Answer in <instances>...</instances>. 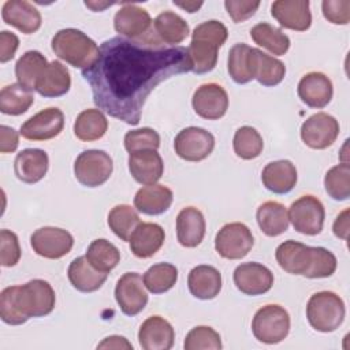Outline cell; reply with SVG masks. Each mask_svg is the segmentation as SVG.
Here are the masks:
<instances>
[{
    "mask_svg": "<svg viewBox=\"0 0 350 350\" xmlns=\"http://www.w3.org/2000/svg\"><path fill=\"white\" fill-rule=\"evenodd\" d=\"M185 46L148 45L112 37L100 46L97 62L82 71L98 109L127 124L137 126L149 94L171 77L191 71Z\"/></svg>",
    "mask_w": 350,
    "mask_h": 350,
    "instance_id": "1",
    "label": "cell"
},
{
    "mask_svg": "<svg viewBox=\"0 0 350 350\" xmlns=\"http://www.w3.org/2000/svg\"><path fill=\"white\" fill-rule=\"evenodd\" d=\"M56 304L52 286L33 279L22 286H10L0 293V317L5 324L21 325L31 317L49 314Z\"/></svg>",
    "mask_w": 350,
    "mask_h": 350,
    "instance_id": "2",
    "label": "cell"
},
{
    "mask_svg": "<svg viewBox=\"0 0 350 350\" xmlns=\"http://www.w3.org/2000/svg\"><path fill=\"white\" fill-rule=\"evenodd\" d=\"M228 30L219 21H205L197 25L191 33L187 48L194 74L211 72L217 63V52L227 41Z\"/></svg>",
    "mask_w": 350,
    "mask_h": 350,
    "instance_id": "3",
    "label": "cell"
},
{
    "mask_svg": "<svg viewBox=\"0 0 350 350\" xmlns=\"http://www.w3.org/2000/svg\"><path fill=\"white\" fill-rule=\"evenodd\" d=\"M55 55L82 71L89 70L100 56V48L97 44L78 29H62L59 30L51 42Z\"/></svg>",
    "mask_w": 350,
    "mask_h": 350,
    "instance_id": "4",
    "label": "cell"
},
{
    "mask_svg": "<svg viewBox=\"0 0 350 350\" xmlns=\"http://www.w3.org/2000/svg\"><path fill=\"white\" fill-rule=\"evenodd\" d=\"M346 314L343 299L334 291L314 293L306 304V319L312 328L319 332L338 329Z\"/></svg>",
    "mask_w": 350,
    "mask_h": 350,
    "instance_id": "5",
    "label": "cell"
},
{
    "mask_svg": "<svg viewBox=\"0 0 350 350\" xmlns=\"http://www.w3.org/2000/svg\"><path fill=\"white\" fill-rule=\"evenodd\" d=\"M116 33L127 40L139 41L148 45H161L153 33V21L149 12L131 3H124L113 16Z\"/></svg>",
    "mask_w": 350,
    "mask_h": 350,
    "instance_id": "6",
    "label": "cell"
},
{
    "mask_svg": "<svg viewBox=\"0 0 350 350\" xmlns=\"http://www.w3.org/2000/svg\"><path fill=\"white\" fill-rule=\"evenodd\" d=\"M252 332L261 343L276 345L284 340L290 332L288 312L276 304L260 308L252 320Z\"/></svg>",
    "mask_w": 350,
    "mask_h": 350,
    "instance_id": "7",
    "label": "cell"
},
{
    "mask_svg": "<svg viewBox=\"0 0 350 350\" xmlns=\"http://www.w3.org/2000/svg\"><path fill=\"white\" fill-rule=\"evenodd\" d=\"M112 157L98 149H89L79 153L74 161V175L86 187H98L112 175Z\"/></svg>",
    "mask_w": 350,
    "mask_h": 350,
    "instance_id": "8",
    "label": "cell"
},
{
    "mask_svg": "<svg viewBox=\"0 0 350 350\" xmlns=\"http://www.w3.org/2000/svg\"><path fill=\"white\" fill-rule=\"evenodd\" d=\"M288 212V220L295 231L304 235H317L321 232L325 219V209L323 202L310 194L295 200Z\"/></svg>",
    "mask_w": 350,
    "mask_h": 350,
    "instance_id": "9",
    "label": "cell"
},
{
    "mask_svg": "<svg viewBox=\"0 0 350 350\" xmlns=\"http://www.w3.org/2000/svg\"><path fill=\"white\" fill-rule=\"evenodd\" d=\"M254 243L250 228L239 221L224 224L215 238L216 252L227 260H241L252 250Z\"/></svg>",
    "mask_w": 350,
    "mask_h": 350,
    "instance_id": "10",
    "label": "cell"
},
{
    "mask_svg": "<svg viewBox=\"0 0 350 350\" xmlns=\"http://www.w3.org/2000/svg\"><path fill=\"white\" fill-rule=\"evenodd\" d=\"M215 148V137L205 129L190 126L180 130L174 139L175 153L186 161H201Z\"/></svg>",
    "mask_w": 350,
    "mask_h": 350,
    "instance_id": "11",
    "label": "cell"
},
{
    "mask_svg": "<svg viewBox=\"0 0 350 350\" xmlns=\"http://www.w3.org/2000/svg\"><path fill=\"white\" fill-rule=\"evenodd\" d=\"M30 245L38 256L49 260H57L71 252L74 238L67 230L45 226L37 228L31 234Z\"/></svg>",
    "mask_w": 350,
    "mask_h": 350,
    "instance_id": "12",
    "label": "cell"
},
{
    "mask_svg": "<svg viewBox=\"0 0 350 350\" xmlns=\"http://www.w3.org/2000/svg\"><path fill=\"white\" fill-rule=\"evenodd\" d=\"M339 129V122L332 115L317 112L302 123L301 138L312 149H325L336 141Z\"/></svg>",
    "mask_w": 350,
    "mask_h": 350,
    "instance_id": "13",
    "label": "cell"
},
{
    "mask_svg": "<svg viewBox=\"0 0 350 350\" xmlns=\"http://www.w3.org/2000/svg\"><path fill=\"white\" fill-rule=\"evenodd\" d=\"M115 299L126 316H135L148 304L144 279L137 272H126L115 286Z\"/></svg>",
    "mask_w": 350,
    "mask_h": 350,
    "instance_id": "14",
    "label": "cell"
},
{
    "mask_svg": "<svg viewBox=\"0 0 350 350\" xmlns=\"http://www.w3.org/2000/svg\"><path fill=\"white\" fill-rule=\"evenodd\" d=\"M64 127V115L56 107L45 108L21 126V135L29 141H48L57 137Z\"/></svg>",
    "mask_w": 350,
    "mask_h": 350,
    "instance_id": "15",
    "label": "cell"
},
{
    "mask_svg": "<svg viewBox=\"0 0 350 350\" xmlns=\"http://www.w3.org/2000/svg\"><path fill=\"white\" fill-rule=\"evenodd\" d=\"M191 104L198 116L208 120H217L228 109V94L217 83H204L196 89Z\"/></svg>",
    "mask_w": 350,
    "mask_h": 350,
    "instance_id": "16",
    "label": "cell"
},
{
    "mask_svg": "<svg viewBox=\"0 0 350 350\" xmlns=\"http://www.w3.org/2000/svg\"><path fill=\"white\" fill-rule=\"evenodd\" d=\"M235 287L246 295H261L273 286V273L260 262H243L234 271Z\"/></svg>",
    "mask_w": 350,
    "mask_h": 350,
    "instance_id": "17",
    "label": "cell"
},
{
    "mask_svg": "<svg viewBox=\"0 0 350 350\" xmlns=\"http://www.w3.org/2000/svg\"><path fill=\"white\" fill-rule=\"evenodd\" d=\"M279 267L291 275H306L310 271L314 258V247L293 239L284 241L275 252Z\"/></svg>",
    "mask_w": 350,
    "mask_h": 350,
    "instance_id": "18",
    "label": "cell"
},
{
    "mask_svg": "<svg viewBox=\"0 0 350 350\" xmlns=\"http://www.w3.org/2000/svg\"><path fill=\"white\" fill-rule=\"evenodd\" d=\"M271 15L284 29L305 31L312 25L308 0H278L271 5Z\"/></svg>",
    "mask_w": 350,
    "mask_h": 350,
    "instance_id": "19",
    "label": "cell"
},
{
    "mask_svg": "<svg viewBox=\"0 0 350 350\" xmlns=\"http://www.w3.org/2000/svg\"><path fill=\"white\" fill-rule=\"evenodd\" d=\"M297 93L304 104L310 108L320 109L329 104L334 94V88L331 79L325 74L312 71L301 78Z\"/></svg>",
    "mask_w": 350,
    "mask_h": 350,
    "instance_id": "20",
    "label": "cell"
},
{
    "mask_svg": "<svg viewBox=\"0 0 350 350\" xmlns=\"http://www.w3.org/2000/svg\"><path fill=\"white\" fill-rule=\"evenodd\" d=\"M174 340L175 331L161 316H150L139 327L138 342L144 350H170Z\"/></svg>",
    "mask_w": 350,
    "mask_h": 350,
    "instance_id": "21",
    "label": "cell"
},
{
    "mask_svg": "<svg viewBox=\"0 0 350 350\" xmlns=\"http://www.w3.org/2000/svg\"><path fill=\"white\" fill-rule=\"evenodd\" d=\"M1 18L23 34L36 33L42 23L40 11L26 0H7L1 8Z\"/></svg>",
    "mask_w": 350,
    "mask_h": 350,
    "instance_id": "22",
    "label": "cell"
},
{
    "mask_svg": "<svg viewBox=\"0 0 350 350\" xmlns=\"http://www.w3.org/2000/svg\"><path fill=\"white\" fill-rule=\"evenodd\" d=\"M48 153L38 148H27L21 150L14 161L15 176L27 185L40 182L48 172Z\"/></svg>",
    "mask_w": 350,
    "mask_h": 350,
    "instance_id": "23",
    "label": "cell"
},
{
    "mask_svg": "<svg viewBox=\"0 0 350 350\" xmlns=\"http://www.w3.org/2000/svg\"><path fill=\"white\" fill-rule=\"evenodd\" d=\"M129 171L141 185H153L163 176L164 163L157 150L146 149L129 154Z\"/></svg>",
    "mask_w": 350,
    "mask_h": 350,
    "instance_id": "24",
    "label": "cell"
},
{
    "mask_svg": "<svg viewBox=\"0 0 350 350\" xmlns=\"http://www.w3.org/2000/svg\"><path fill=\"white\" fill-rule=\"evenodd\" d=\"M206 223L200 209L194 206L183 208L176 216V238L183 247L198 246L205 235Z\"/></svg>",
    "mask_w": 350,
    "mask_h": 350,
    "instance_id": "25",
    "label": "cell"
},
{
    "mask_svg": "<svg viewBox=\"0 0 350 350\" xmlns=\"http://www.w3.org/2000/svg\"><path fill=\"white\" fill-rule=\"evenodd\" d=\"M164 239L165 232L160 224L142 221L130 237V250L138 258H149L160 250Z\"/></svg>",
    "mask_w": 350,
    "mask_h": 350,
    "instance_id": "26",
    "label": "cell"
},
{
    "mask_svg": "<svg viewBox=\"0 0 350 350\" xmlns=\"http://www.w3.org/2000/svg\"><path fill=\"white\" fill-rule=\"evenodd\" d=\"M174 201V193L170 187L153 183L141 187L134 197V206L138 212L156 216L167 212Z\"/></svg>",
    "mask_w": 350,
    "mask_h": 350,
    "instance_id": "27",
    "label": "cell"
},
{
    "mask_svg": "<svg viewBox=\"0 0 350 350\" xmlns=\"http://www.w3.org/2000/svg\"><path fill=\"white\" fill-rule=\"evenodd\" d=\"M297 168L290 160H276L268 163L261 172V180L267 190L275 194L291 191L297 183Z\"/></svg>",
    "mask_w": 350,
    "mask_h": 350,
    "instance_id": "28",
    "label": "cell"
},
{
    "mask_svg": "<svg viewBox=\"0 0 350 350\" xmlns=\"http://www.w3.org/2000/svg\"><path fill=\"white\" fill-rule=\"evenodd\" d=\"M187 287L198 299H213L221 290V273L212 265H197L187 276Z\"/></svg>",
    "mask_w": 350,
    "mask_h": 350,
    "instance_id": "29",
    "label": "cell"
},
{
    "mask_svg": "<svg viewBox=\"0 0 350 350\" xmlns=\"http://www.w3.org/2000/svg\"><path fill=\"white\" fill-rule=\"evenodd\" d=\"M71 88L68 68L59 60H52L38 78L34 90L42 97L55 98L64 96Z\"/></svg>",
    "mask_w": 350,
    "mask_h": 350,
    "instance_id": "30",
    "label": "cell"
},
{
    "mask_svg": "<svg viewBox=\"0 0 350 350\" xmlns=\"http://www.w3.org/2000/svg\"><path fill=\"white\" fill-rule=\"evenodd\" d=\"M67 276L71 286L78 291L93 293L101 288L108 278V273L97 271L90 265L86 256H81L71 261L67 269Z\"/></svg>",
    "mask_w": 350,
    "mask_h": 350,
    "instance_id": "31",
    "label": "cell"
},
{
    "mask_svg": "<svg viewBox=\"0 0 350 350\" xmlns=\"http://www.w3.org/2000/svg\"><path fill=\"white\" fill-rule=\"evenodd\" d=\"M153 31L160 44L164 42L175 46L187 38L190 29L180 15L172 11H164L154 18Z\"/></svg>",
    "mask_w": 350,
    "mask_h": 350,
    "instance_id": "32",
    "label": "cell"
},
{
    "mask_svg": "<svg viewBox=\"0 0 350 350\" xmlns=\"http://www.w3.org/2000/svg\"><path fill=\"white\" fill-rule=\"evenodd\" d=\"M260 230L268 237H278L288 230V212L278 201H265L256 212Z\"/></svg>",
    "mask_w": 350,
    "mask_h": 350,
    "instance_id": "33",
    "label": "cell"
},
{
    "mask_svg": "<svg viewBox=\"0 0 350 350\" xmlns=\"http://www.w3.org/2000/svg\"><path fill=\"white\" fill-rule=\"evenodd\" d=\"M253 77L262 86H276L286 75V66L279 59L264 53L258 48H252Z\"/></svg>",
    "mask_w": 350,
    "mask_h": 350,
    "instance_id": "34",
    "label": "cell"
},
{
    "mask_svg": "<svg viewBox=\"0 0 350 350\" xmlns=\"http://www.w3.org/2000/svg\"><path fill=\"white\" fill-rule=\"evenodd\" d=\"M108 130V120L98 108L82 111L74 122V134L83 142L97 141L104 137Z\"/></svg>",
    "mask_w": 350,
    "mask_h": 350,
    "instance_id": "35",
    "label": "cell"
},
{
    "mask_svg": "<svg viewBox=\"0 0 350 350\" xmlns=\"http://www.w3.org/2000/svg\"><path fill=\"white\" fill-rule=\"evenodd\" d=\"M46 57L38 51L25 52L15 64V77L18 83L29 90H34L38 78L48 66Z\"/></svg>",
    "mask_w": 350,
    "mask_h": 350,
    "instance_id": "36",
    "label": "cell"
},
{
    "mask_svg": "<svg viewBox=\"0 0 350 350\" xmlns=\"http://www.w3.org/2000/svg\"><path fill=\"white\" fill-rule=\"evenodd\" d=\"M227 70L235 83L245 85L254 79L252 48L243 42L235 44L228 52Z\"/></svg>",
    "mask_w": 350,
    "mask_h": 350,
    "instance_id": "37",
    "label": "cell"
},
{
    "mask_svg": "<svg viewBox=\"0 0 350 350\" xmlns=\"http://www.w3.org/2000/svg\"><path fill=\"white\" fill-rule=\"evenodd\" d=\"M252 40L258 45L269 51L272 55L282 56L290 48V38L282 31V29L275 27L267 22L254 25L250 29Z\"/></svg>",
    "mask_w": 350,
    "mask_h": 350,
    "instance_id": "38",
    "label": "cell"
},
{
    "mask_svg": "<svg viewBox=\"0 0 350 350\" xmlns=\"http://www.w3.org/2000/svg\"><path fill=\"white\" fill-rule=\"evenodd\" d=\"M33 92L19 83L7 85L0 90V111L4 115H22L33 105Z\"/></svg>",
    "mask_w": 350,
    "mask_h": 350,
    "instance_id": "39",
    "label": "cell"
},
{
    "mask_svg": "<svg viewBox=\"0 0 350 350\" xmlns=\"http://www.w3.org/2000/svg\"><path fill=\"white\" fill-rule=\"evenodd\" d=\"M86 258L97 271L109 273L120 261V252L118 247L104 238L90 242L86 250Z\"/></svg>",
    "mask_w": 350,
    "mask_h": 350,
    "instance_id": "40",
    "label": "cell"
},
{
    "mask_svg": "<svg viewBox=\"0 0 350 350\" xmlns=\"http://www.w3.org/2000/svg\"><path fill=\"white\" fill-rule=\"evenodd\" d=\"M141 223L137 211L126 204L113 206L108 213V226L112 232L122 241L129 242L131 234Z\"/></svg>",
    "mask_w": 350,
    "mask_h": 350,
    "instance_id": "41",
    "label": "cell"
},
{
    "mask_svg": "<svg viewBox=\"0 0 350 350\" xmlns=\"http://www.w3.org/2000/svg\"><path fill=\"white\" fill-rule=\"evenodd\" d=\"M148 291L161 294L171 290L178 280V268L170 262H159L152 265L142 276Z\"/></svg>",
    "mask_w": 350,
    "mask_h": 350,
    "instance_id": "42",
    "label": "cell"
},
{
    "mask_svg": "<svg viewBox=\"0 0 350 350\" xmlns=\"http://www.w3.org/2000/svg\"><path fill=\"white\" fill-rule=\"evenodd\" d=\"M232 146L238 157L243 160H252L261 154L264 141L261 134L254 127L242 126L234 134Z\"/></svg>",
    "mask_w": 350,
    "mask_h": 350,
    "instance_id": "43",
    "label": "cell"
},
{
    "mask_svg": "<svg viewBox=\"0 0 350 350\" xmlns=\"http://www.w3.org/2000/svg\"><path fill=\"white\" fill-rule=\"evenodd\" d=\"M324 187L328 196L336 201H345L350 197V165L340 163L329 168L324 178Z\"/></svg>",
    "mask_w": 350,
    "mask_h": 350,
    "instance_id": "44",
    "label": "cell"
},
{
    "mask_svg": "<svg viewBox=\"0 0 350 350\" xmlns=\"http://www.w3.org/2000/svg\"><path fill=\"white\" fill-rule=\"evenodd\" d=\"M183 347L185 350H220L223 345L217 331L208 325H198L187 332Z\"/></svg>",
    "mask_w": 350,
    "mask_h": 350,
    "instance_id": "45",
    "label": "cell"
},
{
    "mask_svg": "<svg viewBox=\"0 0 350 350\" xmlns=\"http://www.w3.org/2000/svg\"><path fill=\"white\" fill-rule=\"evenodd\" d=\"M160 146V135L150 127H142L130 130L124 135V148L130 153L153 149L157 150Z\"/></svg>",
    "mask_w": 350,
    "mask_h": 350,
    "instance_id": "46",
    "label": "cell"
},
{
    "mask_svg": "<svg viewBox=\"0 0 350 350\" xmlns=\"http://www.w3.org/2000/svg\"><path fill=\"white\" fill-rule=\"evenodd\" d=\"M21 260V246L18 235L10 230L0 231V264L14 267Z\"/></svg>",
    "mask_w": 350,
    "mask_h": 350,
    "instance_id": "47",
    "label": "cell"
},
{
    "mask_svg": "<svg viewBox=\"0 0 350 350\" xmlns=\"http://www.w3.org/2000/svg\"><path fill=\"white\" fill-rule=\"evenodd\" d=\"M321 10L324 18L334 25H347L350 22L349 0H324Z\"/></svg>",
    "mask_w": 350,
    "mask_h": 350,
    "instance_id": "48",
    "label": "cell"
},
{
    "mask_svg": "<svg viewBox=\"0 0 350 350\" xmlns=\"http://www.w3.org/2000/svg\"><path fill=\"white\" fill-rule=\"evenodd\" d=\"M224 7L230 18L235 22H245L246 19L252 18L257 8L260 7V1H239V0H226Z\"/></svg>",
    "mask_w": 350,
    "mask_h": 350,
    "instance_id": "49",
    "label": "cell"
},
{
    "mask_svg": "<svg viewBox=\"0 0 350 350\" xmlns=\"http://www.w3.org/2000/svg\"><path fill=\"white\" fill-rule=\"evenodd\" d=\"M19 46V38L16 34L3 30L0 33V63H7L14 59Z\"/></svg>",
    "mask_w": 350,
    "mask_h": 350,
    "instance_id": "50",
    "label": "cell"
},
{
    "mask_svg": "<svg viewBox=\"0 0 350 350\" xmlns=\"http://www.w3.org/2000/svg\"><path fill=\"white\" fill-rule=\"evenodd\" d=\"M19 145V134L15 129L1 124L0 126V152L12 153Z\"/></svg>",
    "mask_w": 350,
    "mask_h": 350,
    "instance_id": "51",
    "label": "cell"
},
{
    "mask_svg": "<svg viewBox=\"0 0 350 350\" xmlns=\"http://www.w3.org/2000/svg\"><path fill=\"white\" fill-rule=\"evenodd\" d=\"M332 231L335 234V237L340 238V239H347L349 237V209H345L343 212H340L332 226Z\"/></svg>",
    "mask_w": 350,
    "mask_h": 350,
    "instance_id": "52",
    "label": "cell"
},
{
    "mask_svg": "<svg viewBox=\"0 0 350 350\" xmlns=\"http://www.w3.org/2000/svg\"><path fill=\"white\" fill-rule=\"evenodd\" d=\"M97 349H127V350H133V345L124 336L111 335V336H107L105 339H103V342L97 345Z\"/></svg>",
    "mask_w": 350,
    "mask_h": 350,
    "instance_id": "53",
    "label": "cell"
},
{
    "mask_svg": "<svg viewBox=\"0 0 350 350\" xmlns=\"http://www.w3.org/2000/svg\"><path fill=\"white\" fill-rule=\"evenodd\" d=\"M174 4L175 5H178V7H180V8H183V10H186L187 12H190V14H193V12H197L201 7H202V1H186V3H176V1H174Z\"/></svg>",
    "mask_w": 350,
    "mask_h": 350,
    "instance_id": "54",
    "label": "cell"
},
{
    "mask_svg": "<svg viewBox=\"0 0 350 350\" xmlns=\"http://www.w3.org/2000/svg\"><path fill=\"white\" fill-rule=\"evenodd\" d=\"M85 5L86 7H90L93 11H101V10H104L105 7H111L112 4L111 3H104V4H97V3H90V1H85Z\"/></svg>",
    "mask_w": 350,
    "mask_h": 350,
    "instance_id": "55",
    "label": "cell"
}]
</instances>
